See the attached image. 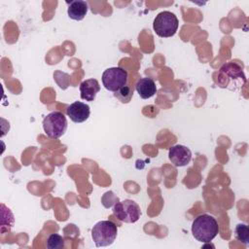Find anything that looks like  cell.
Returning a JSON list of instances; mask_svg holds the SVG:
<instances>
[{
	"mask_svg": "<svg viewBox=\"0 0 249 249\" xmlns=\"http://www.w3.org/2000/svg\"><path fill=\"white\" fill-rule=\"evenodd\" d=\"M246 77L242 68L234 63L228 62L224 64L218 73V84L221 88L230 90H236L246 85Z\"/></svg>",
	"mask_w": 249,
	"mask_h": 249,
	"instance_id": "cell-1",
	"label": "cell"
},
{
	"mask_svg": "<svg viewBox=\"0 0 249 249\" xmlns=\"http://www.w3.org/2000/svg\"><path fill=\"white\" fill-rule=\"evenodd\" d=\"M192 233L197 241L209 243L219 233L218 223L213 216L201 214L193 221Z\"/></svg>",
	"mask_w": 249,
	"mask_h": 249,
	"instance_id": "cell-2",
	"label": "cell"
},
{
	"mask_svg": "<svg viewBox=\"0 0 249 249\" xmlns=\"http://www.w3.org/2000/svg\"><path fill=\"white\" fill-rule=\"evenodd\" d=\"M118 234V228L112 221H99L91 230V238L96 247L113 244Z\"/></svg>",
	"mask_w": 249,
	"mask_h": 249,
	"instance_id": "cell-3",
	"label": "cell"
},
{
	"mask_svg": "<svg viewBox=\"0 0 249 249\" xmlns=\"http://www.w3.org/2000/svg\"><path fill=\"white\" fill-rule=\"evenodd\" d=\"M179 26V20L175 14L169 11H163L158 14L153 22V28L156 34L161 38L172 37Z\"/></svg>",
	"mask_w": 249,
	"mask_h": 249,
	"instance_id": "cell-4",
	"label": "cell"
},
{
	"mask_svg": "<svg viewBox=\"0 0 249 249\" xmlns=\"http://www.w3.org/2000/svg\"><path fill=\"white\" fill-rule=\"evenodd\" d=\"M67 119L63 113L53 111L43 120V128L46 134L53 139L61 137L67 129Z\"/></svg>",
	"mask_w": 249,
	"mask_h": 249,
	"instance_id": "cell-5",
	"label": "cell"
},
{
	"mask_svg": "<svg viewBox=\"0 0 249 249\" xmlns=\"http://www.w3.org/2000/svg\"><path fill=\"white\" fill-rule=\"evenodd\" d=\"M113 214L122 222L135 223L141 216V209L139 205L131 199H124L115 203L113 207Z\"/></svg>",
	"mask_w": 249,
	"mask_h": 249,
	"instance_id": "cell-6",
	"label": "cell"
},
{
	"mask_svg": "<svg viewBox=\"0 0 249 249\" xmlns=\"http://www.w3.org/2000/svg\"><path fill=\"white\" fill-rule=\"evenodd\" d=\"M101 79L104 88L115 92L121 88L126 86L128 76L127 72L122 67H110L103 72Z\"/></svg>",
	"mask_w": 249,
	"mask_h": 249,
	"instance_id": "cell-7",
	"label": "cell"
},
{
	"mask_svg": "<svg viewBox=\"0 0 249 249\" xmlns=\"http://www.w3.org/2000/svg\"><path fill=\"white\" fill-rule=\"evenodd\" d=\"M168 159L175 166H185L192 160V152L188 147L177 144L169 149Z\"/></svg>",
	"mask_w": 249,
	"mask_h": 249,
	"instance_id": "cell-8",
	"label": "cell"
},
{
	"mask_svg": "<svg viewBox=\"0 0 249 249\" xmlns=\"http://www.w3.org/2000/svg\"><path fill=\"white\" fill-rule=\"evenodd\" d=\"M67 116L74 123L80 124L87 121L90 115L89 106L81 101H75L66 108Z\"/></svg>",
	"mask_w": 249,
	"mask_h": 249,
	"instance_id": "cell-9",
	"label": "cell"
},
{
	"mask_svg": "<svg viewBox=\"0 0 249 249\" xmlns=\"http://www.w3.org/2000/svg\"><path fill=\"white\" fill-rule=\"evenodd\" d=\"M100 90V85L96 79H88L80 84L81 98L86 101H93Z\"/></svg>",
	"mask_w": 249,
	"mask_h": 249,
	"instance_id": "cell-10",
	"label": "cell"
},
{
	"mask_svg": "<svg viewBox=\"0 0 249 249\" xmlns=\"http://www.w3.org/2000/svg\"><path fill=\"white\" fill-rule=\"evenodd\" d=\"M67 4H68L67 15L71 19L82 20L85 18L89 11V6L86 1L75 0V1H71L70 3L67 2Z\"/></svg>",
	"mask_w": 249,
	"mask_h": 249,
	"instance_id": "cell-11",
	"label": "cell"
},
{
	"mask_svg": "<svg viewBox=\"0 0 249 249\" xmlns=\"http://www.w3.org/2000/svg\"><path fill=\"white\" fill-rule=\"evenodd\" d=\"M135 89L142 99H148L155 95L157 91L156 83L151 78H141L135 86Z\"/></svg>",
	"mask_w": 249,
	"mask_h": 249,
	"instance_id": "cell-12",
	"label": "cell"
},
{
	"mask_svg": "<svg viewBox=\"0 0 249 249\" xmlns=\"http://www.w3.org/2000/svg\"><path fill=\"white\" fill-rule=\"evenodd\" d=\"M234 235L237 240H239L242 243H244L245 245H247L249 242V228H248V226L243 223L237 224L234 229Z\"/></svg>",
	"mask_w": 249,
	"mask_h": 249,
	"instance_id": "cell-13",
	"label": "cell"
},
{
	"mask_svg": "<svg viewBox=\"0 0 249 249\" xmlns=\"http://www.w3.org/2000/svg\"><path fill=\"white\" fill-rule=\"evenodd\" d=\"M132 95L133 89L128 86H124L114 92V96L117 97L122 103H128L131 100Z\"/></svg>",
	"mask_w": 249,
	"mask_h": 249,
	"instance_id": "cell-14",
	"label": "cell"
},
{
	"mask_svg": "<svg viewBox=\"0 0 249 249\" xmlns=\"http://www.w3.org/2000/svg\"><path fill=\"white\" fill-rule=\"evenodd\" d=\"M64 247V240L61 235L57 233L51 234L47 239V248L49 249H62Z\"/></svg>",
	"mask_w": 249,
	"mask_h": 249,
	"instance_id": "cell-15",
	"label": "cell"
}]
</instances>
